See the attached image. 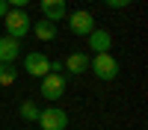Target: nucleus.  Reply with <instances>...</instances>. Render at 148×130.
<instances>
[{"label": "nucleus", "mask_w": 148, "mask_h": 130, "mask_svg": "<svg viewBox=\"0 0 148 130\" xmlns=\"http://www.w3.org/2000/svg\"><path fill=\"white\" fill-rule=\"evenodd\" d=\"M3 24H6V33L12 35V39H24V35L30 33V27H33V21H30V15H27V9H9L6 12V18H3Z\"/></svg>", "instance_id": "nucleus-1"}, {"label": "nucleus", "mask_w": 148, "mask_h": 130, "mask_svg": "<svg viewBox=\"0 0 148 130\" xmlns=\"http://www.w3.org/2000/svg\"><path fill=\"white\" fill-rule=\"evenodd\" d=\"M89 68L95 71L98 80H116L119 77V59L110 56V53H95L89 59Z\"/></svg>", "instance_id": "nucleus-2"}, {"label": "nucleus", "mask_w": 148, "mask_h": 130, "mask_svg": "<svg viewBox=\"0 0 148 130\" xmlns=\"http://www.w3.org/2000/svg\"><path fill=\"white\" fill-rule=\"evenodd\" d=\"M39 130H65L68 127V112L59 110V106H45L39 110Z\"/></svg>", "instance_id": "nucleus-3"}, {"label": "nucleus", "mask_w": 148, "mask_h": 130, "mask_svg": "<svg viewBox=\"0 0 148 130\" xmlns=\"http://www.w3.org/2000/svg\"><path fill=\"white\" fill-rule=\"evenodd\" d=\"M24 71H27L30 77L42 80L45 74H51V56H47V53H39V50L27 53V56H24Z\"/></svg>", "instance_id": "nucleus-4"}, {"label": "nucleus", "mask_w": 148, "mask_h": 130, "mask_svg": "<svg viewBox=\"0 0 148 130\" xmlns=\"http://www.w3.org/2000/svg\"><path fill=\"white\" fill-rule=\"evenodd\" d=\"M65 86H68L65 77L51 71V74L42 77V98H45V101H59V98L65 95Z\"/></svg>", "instance_id": "nucleus-5"}, {"label": "nucleus", "mask_w": 148, "mask_h": 130, "mask_svg": "<svg viewBox=\"0 0 148 130\" xmlns=\"http://www.w3.org/2000/svg\"><path fill=\"white\" fill-rule=\"evenodd\" d=\"M68 27H71V33L74 35H89L92 30H95V18H92V12H86V9H77V12H71L68 15Z\"/></svg>", "instance_id": "nucleus-6"}, {"label": "nucleus", "mask_w": 148, "mask_h": 130, "mask_svg": "<svg viewBox=\"0 0 148 130\" xmlns=\"http://www.w3.org/2000/svg\"><path fill=\"white\" fill-rule=\"evenodd\" d=\"M18 56H21V42L12 35H0V65H15Z\"/></svg>", "instance_id": "nucleus-7"}, {"label": "nucleus", "mask_w": 148, "mask_h": 130, "mask_svg": "<svg viewBox=\"0 0 148 130\" xmlns=\"http://www.w3.org/2000/svg\"><path fill=\"white\" fill-rule=\"evenodd\" d=\"M39 6H42V15H45V21H51V24L62 21V18L68 15L65 0H39Z\"/></svg>", "instance_id": "nucleus-8"}, {"label": "nucleus", "mask_w": 148, "mask_h": 130, "mask_svg": "<svg viewBox=\"0 0 148 130\" xmlns=\"http://www.w3.org/2000/svg\"><path fill=\"white\" fill-rule=\"evenodd\" d=\"M86 42H89V50L92 53H110V47H113V35H110L107 30H92L89 35H86Z\"/></svg>", "instance_id": "nucleus-9"}, {"label": "nucleus", "mask_w": 148, "mask_h": 130, "mask_svg": "<svg viewBox=\"0 0 148 130\" xmlns=\"http://www.w3.org/2000/svg\"><path fill=\"white\" fill-rule=\"evenodd\" d=\"M65 68L71 71V74H83V71H89V56H86L83 50H74L65 56Z\"/></svg>", "instance_id": "nucleus-10"}, {"label": "nucleus", "mask_w": 148, "mask_h": 130, "mask_svg": "<svg viewBox=\"0 0 148 130\" xmlns=\"http://www.w3.org/2000/svg\"><path fill=\"white\" fill-rule=\"evenodd\" d=\"M30 33L36 35L39 42H53L56 39V24H51V21H36V27H30Z\"/></svg>", "instance_id": "nucleus-11"}, {"label": "nucleus", "mask_w": 148, "mask_h": 130, "mask_svg": "<svg viewBox=\"0 0 148 130\" xmlns=\"http://www.w3.org/2000/svg\"><path fill=\"white\" fill-rule=\"evenodd\" d=\"M18 80V68L15 65H0V86H12Z\"/></svg>", "instance_id": "nucleus-12"}, {"label": "nucleus", "mask_w": 148, "mask_h": 130, "mask_svg": "<svg viewBox=\"0 0 148 130\" xmlns=\"http://www.w3.org/2000/svg\"><path fill=\"white\" fill-rule=\"evenodd\" d=\"M18 112H21L24 121H36V118H39V106H36V101H24Z\"/></svg>", "instance_id": "nucleus-13"}, {"label": "nucleus", "mask_w": 148, "mask_h": 130, "mask_svg": "<svg viewBox=\"0 0 148 130\" xmlns=\"http://www.w3.org/2000/svg\"><path fill=\"white\" fill-rule=\"evenodd\" d=\"M104 3H107L110 9H127V6L133 3V0H104Z\"/></svg>", "instance_id": "nucleus-14"}, {"label": "nucleus", "mask_w": 148, "mask_h": 130, "mask_svg": "<svg viewBox=\"0 0 148 130\" xmlns=\"http://www.w3.org/2000/svg\"><path fill=\"white\" fill-rule=\"evenodd\" d=\"M9 3V9H24V6H30L33 0H6Z\"/></svg>", "instance_id": "nucleus-15"}, {"label": "nucleus", "mask_w": 148, "mask_h": 130, "mask_svg": "<svg viewBox=\"0 0 148 130\" xmlns=\"http://www.w3.org/2000/svg\"><path fill=\"white\" fill-rule=\"evenodd\" d=\"M6 12H9V3H6V0H0V18H6Z\"/></svg>", "instance_id": "nucleus-16"}, {"label": "nucleus", "mask_w": 148, "mask_h": 130, "mask_svg": "<svg viewBox=\"0 0 148 130\" xmlns=\"http://www.w3.org/2000/svg\"><path fill=\"white\" fill-rule=\"evenodd\" d=\"M36 130H39V127H36Z\"/></svg>", "instance_id": "nucleus-17"}]
</instances>
